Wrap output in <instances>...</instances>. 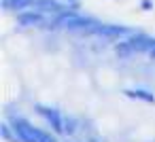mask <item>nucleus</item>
Listing matches in <instances>:
<instances>
[{"label":"nucleus","mask_w":155,"mask_h":142,"mask_svg":"<svg viewBox=\"0 0 155 142\" xmlns=\"http://www.w3.org/2000/svg\"><path fill=\"white\" fill-rule=\"evenodd\" d=\"M13 129H15L19 142H58V140H53L49 134H45V131L32 127L26 119H15V127H13Z\"/></svg>","instance_id":"nucleus-1"},{"label":"nucleus","mask_w":155,"mask_h":142,"mask_svg":"<svg viewBox=\"0 0 155 142\" xmlns=\"http://www.w3.org/2000/svg\"><path fill=\"white\" fill-rule=\"evenodd\" d=\"M41 115H45V119L51 123V127L55 131H64V117L55 110V108H45V106H38Z\"/></svg>","instance_id":"nucleus-2"},{"label":"nucleus","mask_w":155,"mask_h":142,"mask_svg":"<svg viewBox=\"0 0 155 142\" xmlns=\"http://www.w3.org/2000/svg\"><path fill=\"white\" fill-rule=\"evenodd\" d=\"M130 43H132V47H134V51L136 53H140V51H151L153 47H155V40L153 38H149V36H144V34H136V36H130L127 38Z\"/></svg>","instance_id":"nucleus-3"},{"label":"nucleus","mask_w":155,"mask_h":142,"mask_svg":"<svg viewBox=\"0 0 155 142\" xmlns=\"http://www.w3.org/2000/svg\"><path fill=\"white\" fill-rule=\"evenodd\" d=\"M17 19H19V24H21V26H41V24L45 21V17H43L38 11H28V13H21Z\"/></svg>","instance_id":"nucleus-4"},{"label":"nucleus","mask_w":155,"mask_h":142,"mask_svg":"<svg viewBox=\"0 0 155 142\" xmlns=\"http://www.w3.org/2000/svg\"><path fill=\"white\" fill-rule=\"evenodd\" d=\"M115 51H117V55H119L121 60H125V57H130L132 53H136L130 40H121V43H119V45L115 47Z\"/></svg>","instance_id":"nucleus-5"},{"label":"nucleus","mask_w":155,"mask_h":142,"mask_svg":"<svg viewBox=\"0 0 155 142\" xmlns=\"http://www.w3.org/2000/svg\"><path fill=\"white\" fill-rule=\"evenodd\" d=\"M127 95H132V98H140V100H147V102H155V95H149L147 91H142V89H136V91H125Z\"/></svg>","instance_id":"nucleus-6"},{"label":"nucleus","mask_w":155,"mask_h":142,"mask_svg":"<svg viewBox=\"0 0 155 142\" xmlns=\"http://www.w3.org/2000/svg\"><path fill=\"white\" fill-rule=\"evenodd\" d=\"M74 129H77V121L72 117H66L64 119V131L66 134H74Z\"/></svg>","instance_id":"nucleus-7"},{"label":"nucleus","mask_w":155,"mask_h":142,"mask_svg":"<svg viewBox=\"0 0 155 142\" xmlns=\"http://www.w3.org/2000/svg\"><path fill=\"white\" fill-rule=\"evenodd\" d=\"M151 60H155V47L151 49Z\"/></svg>","instance_id":"nucleus-8"},{"label":"nucleus","mask_w":155,"mask_h":142,"mask_svg":"<svg viewBox=\"0 0 155 142\" xmlns=\"http://www.w3.org/2000/svg\"><path fill=\"white\" fill-rule=\"evenodd\" d=\"M89 142H96V140H89Z\"/></svg>","instance_id":"nucleus-9"}]
</instances>
